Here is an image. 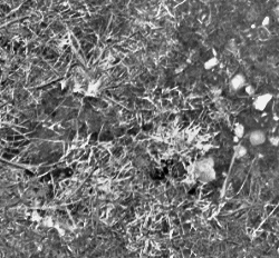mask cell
<instances>
[{
  "mask_svg": "<svg viewBox=\"0 0 279 258\" xmlns=\"http://www.w3.org/2000/svg\"><path fill=\"white\" fill-rule=\"evenodd\" d=\"M274 98V95L271 92H263L261 95H258V96L253 99L252 101V107L257 111H260L263 113L266 110V108L268 107L269 103L273 100Z\"/></svg>",
  "mask_w": 279,
  "mask_h": 258,
  "instance_id": "obj_1",
  "label": "cell"
},
{
  "mask_svg": "<svg viewBox=\"0 0 279 258\" xmlns=\"http://www.w3.org/2000/svg\"><path fill=\"white\" fill-rule=\"evenodd\" d=\"M248 140H249V144L251 146H261L263 145L267 140V136L265 134V131L260 130V129H256V130H252L250 132L249 136H248Z\"/></svg>",
  "mask_w": 279,
  "mask_h": 258,
  "instance_id": "obj_2",
  "label": "cell"
},
{
  "mask_svg": "<svg viewBox=\"0 0 279 258\" xmlns=\"http://www.w3.org/2000/svg\"><path fill=\"white\" fill-rule=\"evenodd\" d=\"M247 84L246 77L242 74H236L234 77L230 79L229 82V88L231 91H239L242 88H245Z\"/></svg>",
  "mask_w": 279,
  "mask_h": 258,
  "instance_id": "obj_3",
  "label": "cell"
},
{
  "mask_svg": "<svg viewBox=\"0 0 279 258\" xmlns=\"http://www.w3.org/2000/svg\"><path fill=\"white\" fill-rule=\"evenodd\" d=\"M195 177L203 184H208V183H211V181H213L216 179L217 173L214 170V167L209 168V169H205V170H202L200 173H198V174H195Z\"/></svg>",
  "mask_w": 279,
  "mask_h": 258,
  "instance_id": "obj_4",
  "label": "cell"
},
{
  "mask_svg": "<svg viewBox=\"0 0 279 258\" xmlns=\"http://www.w3.org/2000/svg\"><path fill=\"white\" fill-rule=\"evenodd\" d=\"M214 167V160L213 158L208 157V158H203L200 161H198L197 164L194 165V174H198L200 171L205 170V169H209V168H213Z\"/></svg>",
  "mask_w": 279,
  "mask_h": 258,
  "instance_id": "obj_5",
  "label": "cell"
},
{
  "mask_svg": "<svg viewBox=\"0 0 279 258\" xmlns=\"http://www.w3.org/2000/svg\"><path fill=\"white\" fill-rule=\"evenodd\" d=\"M248 154V148L245 145L241 144H237L234 147V156L236 159H242L245 158Z\"/></svg>",
  "mask_w": 279,
  "mask_h": 258,
  "instance_id": "obj_6",
  "label": "cell"
},
{
  "mask_svg": "<svg viewBox=\"0 0 279 258\" xmlns=\"http://www.w3.org/2000/svg\"><path fill=\"white\" fill-rule=\"evenodd\" d=\"M218 64H219V59H218L217 56H213V57L209 58L208 60H205V64H203V68L205 70H211V69L217 67Z\"/></svg>",
  "mask_w": 279,
  "mask_h": 258,
  "instance_id": "obj_7",
  "label": "cell"
},
{
  "mask_svg": "<svg viewBox=\"0 0 279 258\" xmlns=\"http://www.w3.org/2000/svg\"><path fill=\"white\" fill-rule=\"evenodd\" d=\"M234 136H237L238 138H244L245 134H246V126L244 124L237 123L234 127Z\"/></svg>",
  "mask_w": 279,
  "mask_h": 258,
  "instance_id": "obj_8",
  "label": "cell"
},
{
  "mask_svg": "<svg viewBox=\"0 0 279 258\" xmlns=\"http://www.w3.org/2000/svg\"><path fill=\"white\" fill-rule=\"evenodd\" d=\"M258 36H259V38L261 39V40H263V41H266V40H268L270 37V32L268 31V29L267 28H263V27H260V29L258 30Z\"/></svg>",
  "mask_w": 279,
  "mask_h": 258,
  "instance_id": "obj_9",
  "label": "cell"
},
{
  "mask_svg": "<svg viewBox=\"0 0 279 258\" xmlns=\"http://www.w3.org/2000/svg\"><path fill=\"white\" fill-rule=\"evenodd\" d=\"M245 92H246L248 96H253V95L256 94V88L253 87L252 85L250 84H246V86H245Z\"/></svg>",
  "mask_w": 279,
  "mask_h": 258,
  "instance_id": "obj_10",
  "label": "cell"
},
{
  "mask_svg": "<svg viewBox=\"0 0 279 258\" xmlns=\"http://www.w3.org/2000/svg\"><path fill=\"white\" fill-rule=\"evenodd\" d=\"M268 140H269V144L273 147H278L279 146V135L270 136L269 138H268Z\"/></svg>",
  "mask_w": 279,
  "mask_h": 258,
  "instance_id": "obj_11",
  "label": "cell"
},
{
  "mask_svg": "<svg viewBox=\"0 0 279 258\" xmlns=\"http://www.w3.org/2000/svg\"><path fill=\"white\" fill-rule=\"evenodd\" d=\"M270 23H271V19H270L269 16H265L263 18V20H261V27H263V28H268V27L270 26Z\"/></svg>",
  "mask_w": 279,
  "mask_h": 258,
  "instance_id": "obj_12",
  "label": "cell"
},
{
  "mask_svg": "<svg viewBox=\"0 0 279 258\" xmlns=\"http://www.w3.org/2000/svg\"><path fill=\"white\" fill-rule=\"evenodd\" d=\"M239 140H240V138H238L237 136H234V142L238 144V142H239Z\"/></svg>",
  "mask_w": 279,
  "mask_h": 258,
  "instance_id": "obj_13",
  "label": "cell"
},
{
  "mask_svg": "<svg viewBox=\"0 0 279 258\" xmlns=\"http://www.w3.org/2000/svg\"><path fill=\"white\" fill-rule=\"evenodd\" d=\"M258 157H259V158H263V155H261V154H259V155H258Z\"/></svg>",
  "mask_w": 279,
  "mask_h": 258,
  "instance_id": "obj_14",
  "label": "cell"
},
{
  "mask_svg": "<svg viewBox=\"0 0 279 258\" xmlns=\"http://www.w3.org/2000/svg\"><path fill=\"white\" fill-rule=\"evenodd\" d=\"M278 101H279V98H278Z\"/></svg>",
  "mask_w": 279,
  "mask_h": 258,
  "instance_id": "obj_15",
  "label": "cell"
},
{
  "mask_svg": "<svg viewBox=\"0 0 279 258\" xmlns=\"http://www.w3.org/2000/svg\"><path fill=\"white\" fill-rule=\"evenodd\" d=\"M278 160H279V158H278Z\"/></svg>",
  "mask_w": 279,
  "mask_h": 258,
  "instance_id": "obj_16",
  "label": "cell"
}]
</instances>
